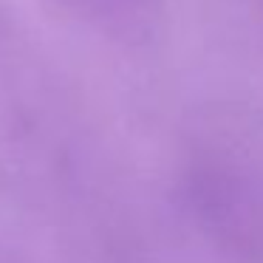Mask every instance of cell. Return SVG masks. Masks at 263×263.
<instances>
[{
	"instance_id": "3957f363",
	"label": "cell",
	"mask_w": 263,
	"mask_h": 263,
	"mask_svg": "<svg viewBox=\"0 0 263 263\" xmlns=\"http://www.w3.org/2000/svg\"><path fill=\"white\" fill-rule=\"evenodd\" d=\"M71 23L110 43L136 46L156 31L161 0H43Z\"/></svg>"
},
{
	"instance_id": "7a4b0ae2",
	"label": "cell",
	"mask_w": 263,
	"mask_h": 263,
	"mask_svg": "<svg viewBox=\"0 0 263 263\" xmlns=\"http://www.w3.org/2000/svg\"><path fill=\"white\" fill-rule=\"evenodd\" d=\"M176 193L187 223L223 263H263V122H204L184 142Z\"/></svg>"
},
{
	"instance_id": "277c9868",
	"label": "cell",
	"mask_w": 263,
	"mask_h": 263,
	"mask_svg": "<svg viewBox=\"0 0 263 263\" xmlns=\"http://www.w3.org/2000/svg\"><path fill=\"white\" fill-rule=\"evenodd\" d=\"M0 263H46V260L0 229Z\"/></svg>"
},
{
	"instance_id": "6da1fadb",
	"label": "cell",
	"mask_w": 263,
	"mask_h": 263,
	"mask_svg": "<svg viewBox=\"0 0 263 263\" xmlns=\"http://www.w3.org/2000/svg\"><path fill=\"white\" fill-rule=\"evenodd\" d=\"M0 195L91 240L119 235L122 173L85 93L0 6Z\"/></svg>"
}]
</instances>
